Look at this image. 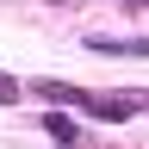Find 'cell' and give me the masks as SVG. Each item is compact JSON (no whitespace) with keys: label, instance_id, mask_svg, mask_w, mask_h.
Returning a JSON list of instances; mask_svg holds the SVG:
<instances>
[{"label":"cell","instance_id":"6da1fadb","mask_svg":"<svg viewBox=\"0 0 149 149\" xmlns=\"http://www.w3.org/2000/svg\"><path fill=\"white\" fill-rule=\"evenodd\" d=\"M74 106H87L93 118H106V124H124L130 118V100H106V93H74Z\"/></svg>","mask_w":149,"mask_h":149},{"label":"cell","instance_id":"7a4b0ae2","mask_svg":"<svg viewBox=\"0 0 149 149\" xmlns=\"http://www.w3.org/2000/svg\"><path fill=\"white\" fill-rule=\"evenodd\" d=\"M44 130H50V137L62 143V149H81V130H74V124L62 118V112H50V118H44Z\"/></svg>","mask_w":149,"mask_h":149},{"label":"cell","instance_id":"3957f363","mask_svg":"<svg viewBox=\"0 0 149 149\" xmlns=\"http://www.w3.org/2000/svg\"><path fill=\"white\" fill-rule=\"evenodd\" d=\"M19 93H25V87H19V81H13V74H0V106H13V100H19Z\"/></svg>","mask_w":149,"mask_h":149}]
</instances>
